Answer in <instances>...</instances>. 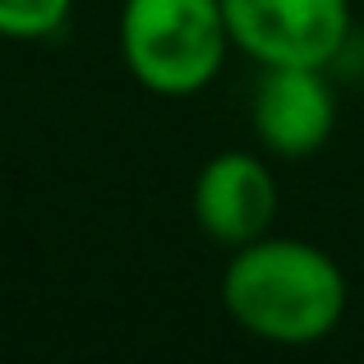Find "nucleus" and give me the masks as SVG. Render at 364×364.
<instances>
[{
  "label": "nucleus",
  "mask_w": 364,
  "mask_h": 364,
  "mask_svg": "<svg viewBox=\"0 0 364 364\" xmlns=\"http://www.w3.org/2000/svg\"><path fill=\"white\" fill-rule=\"evenodd\" d=\"M222 304L254 341L314 346L341 328L350 286L328 249L267 231L231 249L222 267Z\"/></svg>",
  "instance_id": "1"
},
{
  "label": "nucleus",
  "mask_w": 364,
  "mask_h": 364,
  "mask_svg": "<svg viewBox=\"0 0 364 364\" xmlns=\"http://www.w3.org/2000/svg\"><path fill=\"white\" fill-rule=\"evenodd\" d=\"M222 0H124L120 55L134 83L157 97H194L222 74L231 51Z\"/></svg>",
  "instance_id": "2"
},
{
  "label": "nucleus",
  "mask_w": 364,
  "mask_h": 364,
  "mask_svg": "<svg viewBox=\"0 0 364 364\" xmlns=\"http://www.w3.org/2000/svg\"><path fill=\"white\" fill-rule=\"evenodd\" d=\"M231 42L254 65L328 70L350 37V0H222Z\"/></svg>",
  "instance_id": "3"
},
{
  "label": "nucleus",
  "mask_w": 364,
  "mask_h": 364,
  "mask_svg": "<svg viewBox=\"0 0 364 364\" xmlns=\"http://www.w3.org/2000/svg\"><path fill=\"white\" fill-rule=\"evenodd\" d=\"M249 124L272 157H314L337 129V92L314 65H272L254 83Z\"/></svg>",
  "instance_id": "4"
},
{
  "label": "nucleus",
  "mask_w": 364,
  "mask_h": 364,
  "mask_svg": "<svg viewBox=\"0 0 364 364\" xmlns=\"http://www.w3.org/2000/svg\"><path fill=\"white\" fill-rule=\"evenodd\" d=\"M194 222L222 249H240L272 231L277 180L258 152H217L194 176Z\"/></svg>",
  "instance_id": "5"
},
{
  "label": "nucleus",
  "mask_w": 364,
  "mask_h": 364,
  "mask_svg": "<svg viewBox=\"0 0 364 364\" xmlns=\"http://www.w3.org/2000/svg\"><path fill=\"white\" fill-rule=\"evenodd\" d=\"M74 14V0H0V37L5 42H46Z\"/></svg>",
  "instance_id": "6"
}]
</instances>
